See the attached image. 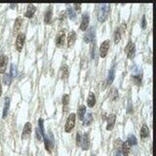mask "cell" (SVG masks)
Instances as JSON below:
<instances>
[{
  "label": "cell",
  "instance_id": "cell-33",
  "mask_svg": "<svg viewBox=\"0 0 156 156\" xmlns=\"http://www.w3.org/2000/svg\"><path fill=\"white\" fill-rule=\"evenodd\" d=\"M95 50H96V44L94 42V43H92L91 49H90V55H91V59L92 60H94V58H95Z\"/></svg>",
  "mask_w": 156,
  "mask_h": 156
},
{
  "label": "cell",
  "instance_id": "cell-20",
  "mask_svg": "<svg viewBox=\"0 0 156 156\" xmlns=\"http://www.w3.org/2000/svg\"><path fill=\"white\" fill-rule=\"evenodd\" d=\"M83 120H84V121H83V125L84 126H90L91 124H92V122H93V120H94L93 114H92L91 112L87 113L86 116H84Z\"/></svg>",
  "mask_w": 156,
  "mask_h": 156
},
{
  "label": "cell",
  "instance_id": "cell-29",
  "mask_svg": "<svg viewBox=\"0 0 156 156\" xmlns=\"http://www.w3.org/2000/svg\"><path fill=\"white\" fill-rule=\"evenodd\" d=\"M11 81H12V76L10 73H5L4 74V77H3V82H4L5 85H9L11 84Z\"/></svg>",
  "mask_w": 156,
  "mask_h": 156
},
{
  "label": "cell",
  "instance_id": "cell-3",
  "mask_svg": "<svg viewBox=\"0 0 156 156\" xmlns=\"http://www.w3.org/2000/svg\"><path fill=\"white\" fill-rule=\"evenodd\" d=\"M24 41H26V35H24V33L21 32L18 34L16 39V49L18 52H22L24 45Z\"/></svg>",
  "mask_w": 156,
  "mask_h": 156
},
{
  "label": "cell",
  "instance_id": "cell-31",
  "mask_svg": "<svg viewBox=\"0 0 156 156\" xmlns=\"http://www.w3.org/2000/svg\"><path fill=\"white\" fill-rule=\"evenodd\" d=\"M127 141L131 144V145H136L138 143V141H137V138L134 136V135H130L127 139Z\"/></svg>",
  "mask_w": 156,
  "mask_h": 156
},
{
  "label": "cell",
  "instance_id": "cell-25",
  "mask_svg": "<svg viewBox=\"0 0 156 156\" xmlns=\"http://www.w3.org/2000/svg\"><path fill=\"white\" fill-rule=\"evenodd\" d=\"M143 75H141V72H139V73H137V74H135V75L132 76L133 78V80H134V83L138 85V86H141V79H143Z\"/></svg>",
  "mask_w": 156,
  "mask_h": 156
},
{
  "label": "cell",
  "instance_id": "cell-23",
  "mask_svg": "<svg viewBox=\"0 0 156 156\" xmlns=\"http://www.w3.org/2000/svg\"><path fill=\"white\" fill-rule=\"evenodd\" d=\"M68 102H69V96L68 94H65L63 97V113H65L68 107Z\"/></svg>",
  "mask_w": 156,
  "mask_h": 156
},
{
  "label": "cell",
  "instance_id": "cell-30",
  "mask_svg": "<svg viewBox=\"0 0 156 156\" xmlns=\"http://www.w3.org/2000/svg\"><path fill=\"white\" fill-rule=\"evenodd\" d=\"M67 13H68V17L70 20H75L76 18V13L75 11L73 10L72 7H69V8H67Z\"/></svg>",
  "mask_w": 156,
  "mask_h": 156
},
{
  "label": "cell",
  "instance_id": "cell-10",
  "mask_svg": "<svg viewBox=\"0 0 156 156\" xmlns=\"http://www.w3.org/2000/svg\"><path fill=\"white\" fill-rule=\"evenodd\" d=\"M65 42V30H61L59 32V34L57 35V38H56V46L59 48H61L63 46Z\"/></svg>",
  "mask_w": 156,
  "mask_h": 156
},
{
  "label": "cell",
  "instance_id": "cell-8",
  "mask_svg": "<svg viewBox=\"0 0 156 156\" xmlns=\"http://www.w3.org/2000/svg\"><path fill=\"white\" fill-rule=\"evenodd\" d=\"M109 46H110V42L109 40H104L102 43L101 47H100V56L101 58H105L106 55H107V52L109 50Z\"/></svg>",
  "mask_w": 156,
  "mask_h": 156
},
{
  "label": "cell",
  "instance_id": "cell-9",
  "mask_svg": "<svg viewBox=\"0 0 156 156\" xmlns=\"http://www.w3.org/2000/svg\"><path fill=\"white\" fill-rule=\"evenodd\" d=\"M89 23H90V17L88 13H84L82 15V20H81V24H80V29L81 30H87L88 26H89Z\"/></svg>",
  "mask_w": 156,
  "mask_h": 156
},
{
  "label": "cell",
  "instance_id": "cell-28",
  "mask_svg": "<svg viewBox=\"0 0 156 156\" xmlns=\"http://www.w3.org/2000/svg\"><path fill=\"white\" fill-rule=\"evenodd\" d=\"M121 39V32H120V28H116L114 32V43L118 44Z\"/></svg>",
  "mask_w": 156,
  "mask_h": 156
},
{
  "label": "cell",
  "instance_id": "cell-7",
  "mask_svg": "<svg viewBox=\"0 0 156 156\" xmlns=\"http://www.w3.org/2000/svg\"><path fill=\"white\" fill-rule=\"evenodd\" d=\"M80 146L82 147L83 150H88L91 146V141H90V137L89 134L85 133L84 135H82V139H81V144Z\"/></svg>",
  "mask_w": 156,
  "mask_h": 156
},
{
  "label": "cell",
  "instance_id": "cell-6",
  "mask_svg": "<svg viewBox=\"0 0 156 156\" xmlns=\"http://www.w3.org/2000/svg\"><path fill=\"white\" fill-rule=\"evenodd\" d=\"M31 131H32V126H31V123L26 122L24 126V130H23V134H22V140L23 141H26L30 137Z\"/></svg>",
  "mask_w": 156,
  "mask_h": 156
},
{
  "label": "cell",
  "instance_id": "cell-32",
  "mask_svg": "<svg viewBox=\"0 0 156 156\" xmlns=\"http://www.w3.org/2000/svg\"><path fill=\"white\" fill-rule=\"evenodd\" d=\"M110 99L111 101H116L118 99V91H117V89H112L110 94Z\"/></svg>",
  "mask_w": 156,
  "mask_h": 156
},
{
  "label": "cell",
  "instance_id": "cell-21",
  "mask_svg": "<svg viewBox=\"0 0 156 156\" xmlns=\"http://www.w3.org/2000/svg\"><path fill=\"white\" fill-rule=\"evenodd\" d=\"M22 24H23V19L21 17H18L15 20V24H14V27H13L14 32H18V31L20 30L21 26H22Z\"/></svg>",
  "mask_w": 156,
  "mask_h": 156
},
{
  "label": "cell",
  "instance_id": "cell-37",
  "mask_svg": "<svg viewBox=\"0 0 156 156\" xmlns=\"http://www.w3.org/2000/svg\"><path fill=\"white\" fill-rule=\"evenodd\" d=\"M141 28L143 29L146 28V18H145V16H143V19H141Z\"/></svg>",
  "mask_w": 156,
  "mask_h": 156
},
{
  "label": "cell",
  "instance_id": "cell-36",
  "mask_svg": "<svg viewBox=\"0 0 156 156\" xmlns=\"http://www.w3.org/2000/svg\"><path fill=\"white\" fill-rule=\"evenodd\" d=\"M35 136H36V140L38 141H42V135H41L40 131H39L38 128L36 129V131H35Z\"/></svg>",
  "mask_w": 156,
  "mask_h": 156
},
{
  "label": "cell",
  "instance_id": "cell-24",
  "mask_svg": "<svg viewBox=\"0 0 156 156\" xmlns=\"http://www.w3.org/2000/svg\"><path fill=\"white\" fill-rule=\"evenodd\" d=\"M44 140V144H45V149L47 150L49 153H51V148H52V145L50 144V140H49V138L46 136V134H44L43 136H42Z\"/></svg>",
  "mask_w": 156,
  "mask_h": 156
},
{
  "label": "cell",
  "instance_id": "cell-4",
  "mask_svg": "<svg viewBox=\"0 0 156 156\" xmlns=\"http://www.w3.org/2000/svg\"><path fill=\"white\" fill-rule=\"evenodd\" d=\"M95 27H90L89 29L86 30V33L84 35V41L86 43H91L95 40V36H96V31H95Z\"/></svg>",
  "mask_w": 156,
  "mask_h": 156
},
{
  "label": "cell",
  "instance_id": "cell-40",
  "mask_svg": "<svg viewBox=\"0 0 156 156\" xmlns=\"http://www.w3.org/2000/svg\"><path fill=\"white\" fill-rule=\"evenodd\" d=\"M2 94V86H1V81H0V97H1Z\"/></svg>",
  "mask_w": 156,
  "mask_h": 156
},
{
  "label": "cell",
  "instance_id": "cell-38",
  "mask_svg": "<svg viewBox=\"0 0 156 156\" xmlns=\"http://www.w3.org/2000/svg\"><path fill=\"white\" fill-rule=\"evenodd\" d=\"M16 68H15V65H11V70H10V74H11L12 77H15L16 76Z\"/></svg>",
  "mask_w": 156,
  "mask_h": 156
},
{
  "label": "cell",
  "instance_id": "cell-27",
  "mask_svg": "<svg viewBox=\"0 0 156 156\" xmlns=\"http://www.w3.org/2000/svg\"><path fill=\"white\" fill-rule=\"evenodd\" d=\"M68 66L66 65H63L62 66V79H66L68 77Z\"/></svg>",
  "mask_w": 156,
  "mask_h": 156
},
{
  "label": "cell",
  "instance_id": "cell-16",
  "mask_svg": "<svg viewBox=\"0 0 156 156\" xmlns=\"http://www.w3.org/2000/svg\"><path fill=\"white\" fill-rule=\"evenodd\" d=\"M35 12H36V7H35L34 5H32V4H28L27 8H26V13H24V17L30 19V18H32L34 16Z\"/></svg>",
  "mask_w": 156,
  "mask_h": 156
},
{
  "label": "cell",
  "instance_id": "cell-15",
  "mask_svg": "<svg viewBox=\"0 0 156 156\" xmlns=\"http://www.w3.org/2000/svg\"><path fill=\"white\" fill-rule=\"evenodd\" d=\"M116 121V115L115 114H109L107 116V126H106V130L107 131H111L114 127V124Z\"/></svg>",
  "mask_w": 156,
  "mask_h": 156
},
{
  "label": "cell",
  "instance_id": "cell-39",
  "mask_svg": "<svg viewBox=\"0 0 156 156\" xmlns=\"http://www.w3.org/2000/svg\"><path fill=\"white\" fill-rule=\"evenodd\" d=\"M128 113H131L132 112V105H131V102H129V107H128V110H127Z\"/></svg>",
  "mask_w": 156,
  "mask_h": 156
},
{
  "label": "cell",
  "instance_id": "cell-22",
  "mask_svg": "<svg viewBox=\"0 0 156 156\" xmlns=\"http://www.w3.org/2000/svg\"><path fill=\"white\" fill-rule=\"evenodd\" d=\"M77 113H78V118L80 120H83L85 114H86V105H84V104L80 105L79 108H78Z\"/></svg>",
  "mask_w": 156,
  "mask_h": 156
},
{
  "label": "cell",
  "instance_id": "cell-14",
  "mask_svg": "<svg viewBox=\"0 0 156 156\" xmlns=\"http://www.w3.org/2000/svg\"><path fill=\"white\" fill-rule=\"evenodd\" d=\"M66 41H67V47L68 48H71L72 46L75 44V41H76V32L74 30L70 31L68 35H67Z\"/></svg>",
  "mask_w": 156,
  "mask_h": 156
},
{
  "label": "cell",
  "instance_id": "cell-13",
  "mask_svg": "<svg viewBox=\"0 0 156 156\" xmlns=\"http://www.w3.org/2000/svg\"><path fill=\"white\" fill-rule=\"evenodd\" d=\"M131 146H132V145H131L127 141L121 143V146H120V152H121L123 156H129V153L131 151Z\"/></svg>",
  "mask_w": 156,
  "mask_h": 156
},
{
  "label": "cell",
  "instance_id": "cell-2",
  "mask_svg": "<svg viewBox=\"0 0 156 156\" xmlns=\"http://www.w3.org/2000/svg\"><path fill=\"white\" fill-rule=\"evenodd\" d=\"M75 120H76V114L75 113H70L67 117L65 125V133H70L73 130L75 126Z\"/></svg>",
  "mask_w": 156,
  "mask_h": 156
},
{
  "label": "cell",
  "instance_id": "cell-12",
  "mask_svg": "<svg viewBox=\"0 0 156 156\" xmlns=\"http://www.w3.org/2000/svg\"><path fill=\"white\" fill-rule=\"evenodd\" d=\"M9 59L6 55L0 56V73H5L7 65H8Z\"/></svg>",
  "mask_w": 156,
  "mask_h": 156
},
{
  "label": "cell",
  "instance_id": "cell-35",
  "mask_svg": "<svg viewBox=\"0 0 156 156\" xmlns=\"http://www.w3.org/2000/svg\"><path fill=\"white\" fill-rule=\"evenodd\" d=\"M72 7H74L73 10L75 11V13H80L81 12V4H80V3H79V4L74 3V4L72 5Z\"/></svg>",
  "mask_w": 156,
  "mask_h": 156
},
{
  "label": "cell",
  "instance_id": "cell-1",
  "mask_svg": "<svg viewBox=\"0 0 156 156\" xmlns=\"http://www.w3.org/2000/svg\"><path fill=\"white\" fill-rule=\"evenodd\" d=\"M109 11H110V5L106 4V3L101 4L100 8H99V11H98V21L99 22L104 23L108 18Z\"/></svg>",
  "mask_w": 156,
  "mask_h": 156
},
{
  "label": "cell",
  "instance_id": "cell-19",
  "mask_svg": "<svg viewBox=\"0 0 156 156\" xmlns=\"http://www.w3.org/2000/svg\"><path fill=\"white\" fill-rule=\"evenodd\" d=\"M87 105L89 106V107H94L96 105V97H95V94L94 93H91L88 96V99H87Z\"/></svg>",
  "mask_w": 156,
  "mask_h": 156
},
{
  "label": "cell",
  "instance_id": "cell-34",
  "mask_svg": "<svg viewBox=\"0 0 156 156\" xmlns=\"http://www.w3.org/2000/svg\"><path fill=\"white\" fill-rule=\"evenodd\" d=\"M81 139H82V134H81V132H77V134H76V145H78V146H80V144H81Z\"/></svg>",
  "mask_w": 156,
  "mask_h": 156
},
{
  "label": "cell",
  "instance_id": "cell-26",
  "mask_svg": "<svg viewBox=\"0 0 156 156\" xmlns=\"http://www.w3.org/2000/svg\"><path fill=\"white\" fill-rule=\"evenodd\" d=\"M10 107V99L7 97L5 98V104H4V109H3V118H6L7 113H8Z\"/></svg>",
  "mask_w": 156,
  "mask_h": 156
},
{
  "label": "cell",
  "instance_id": "cell-5",
  "mask_svg": "<svg viewBox=\"0 0 156 156\" xmlns=\"http://www.w3.org/2000/svg\"><path fill=\"white\" fill-rule=\"evenodd\" d=\"M125 53H126L127 58L128 59H133L134 58L135 53H136V45H135V43H133L132 41L129 42L125 47Z\"/></svg>",
  "mask_w": 156,
  "mask_h": 156
},
{
  "label": "cell",
  "instance_id": "cell-41",
  "mask_svg": "<svg viewBox=\"0 0 156 156\" xmlns=\"http://www.w3.org/2000/svg\"><path fill=\"white\" fill-rule=\"evenodd\" d=\"M91 156H96V155H95V154H92Z\"/></svg>",
  "mask_w": 156,
  "mask_h": 156
},
{
  "label": "cell",
  "instance_id": "cell-17",
  "mask_svg": "<svg viewBox=\"0 0 156 156\" xmlns=\"http://www.w3.org/2000/svg\"><path fill=\"white\" fill-rule=\"evenodd\" d=\"M114 78H115V65H113L110 69H109L107 80H106V85H107V86L111 85L112 82H113V80H114Z\"/></svg>",
  "mask_w": 156,
  "mask_h": 156
},
{
  "label": "cell",
  "instance_id": "cell-11",
  "mask_svg": "<svg viewBox=\"0 0 156 156\" xmlns=\"http://www.w3.org/2000/svg\"><path fill=\"white\" fill-rule=\"evenodd\" d=\"M53 20V7L50 5L45 11L44 14V22L46 24H51Z\"/></svg>",
  "mask_w": 156,
  "mask_h": 156
},
{
  "label": "cell",
  "instance_id": "cell-18",
  "mask_svg": "<svg viewBox=\"0 0 156 156\" xmlns=\"http://www.w3.org/2000/svg\"><path fill=\"white\" fill-rule=\"evenodd\" d=\"M141 139H146V138L149 137V129H148V127L146 124H143V127L141 128Z\"/></svg>",
  "mask_w": 156,
  "mask_h": 156
}]
</instances>
